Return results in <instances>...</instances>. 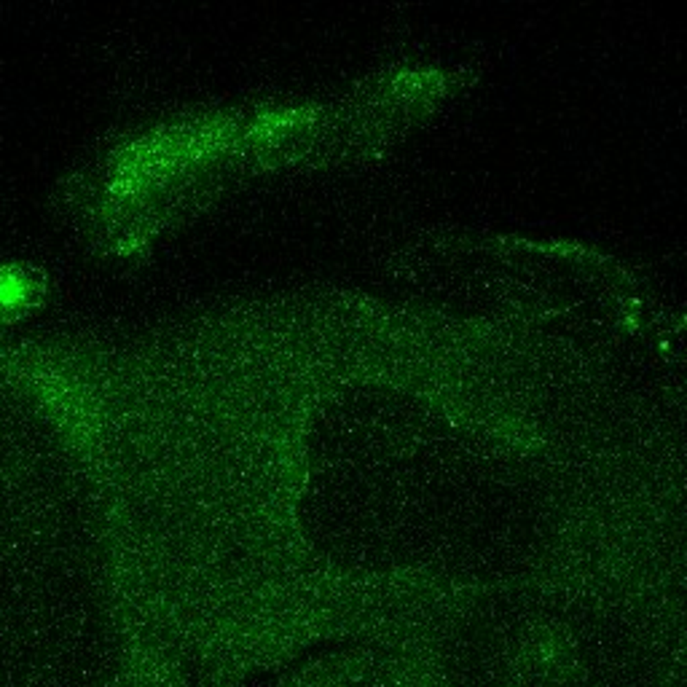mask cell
<instances>
[{"label":"cell","mask_w":687,"mask_h":687,"mask_svg":"<svg viewBox=\"0 0 687 687\" xmlns=\"http://www.w3.org/2000/svg\"><path fill=\"white\" fill-rule=\"evenodd\" d=\"M27 293H30V288H27L25 279H19V277H6V279H0V303H3V306L22 303V301H27Z\"/></svg>","instance_id":"1"}]
</instances>
